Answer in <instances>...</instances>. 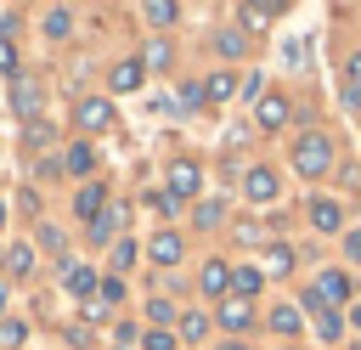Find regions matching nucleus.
Masks as SVG:
<instances>
[{
  "mask_svg": "<svg viewBox=\"0 0 361 350\" xmlns=\"http://www.w3.org/2000/svg\"><path fill=\"white\" fill-rule=\"evenodd\" d=\"M293 169H299L305 181H322V175L333 169V141H327V135H316V130H310V135H299V141H293Z\"/></svg>",
  "mask_w": 361,
  "mask_h": 350,
  "instance_id": "obj_1",
  "label": "nucleus"
},
{
  "mask_svg": "<svg viewBox=\"0 0 361 350\" xmlns=\"http://www.w3.org/2000/svg\"><path fill=\"white\" fill-rule=\"evenodd\" d=\"M276 192H282V175L271 164H248L243 169V198L248 203H276Z\"/></svg>",
  "mask_w": 361,
  "mask_h": 350,
  "instance_id": "obj_2",
  "label": "nucleus"
},
{
  "mask_svg": "<svg viewBox=\"0 0 361 350\" xmlns=\"http://www.w3.org/2000/svg\"><path fill=\"white\" fill-rule=\"evenodd\" d=\"M197 192H203V169L192 158H175L169 164V198L180 203V198H197Z\"/></svg>",
  "mask_w": 361,
  "mask_h": 350,
  "instance_id": "obj_3",
  "label": "nucleus"
},
{
  "mask_svg": "<svg viewBox=\"0 0 361 350\" xmlns=\"http://www.w3.org/2000/svg\"><path fill=\"white\" fill-rule=\"evenodd\" d=\"M113 119H118V113H113V102H107V96H85V102H79V130H90V135H96V130H107Z\"/></svg>",
  "mask_w": 361,
  "mask_h": 350,
  "instance_id": "obj_4",
  "label": "nucleus"
},
{
  "mask_svg": "<svg viewBox=\"0 0 361 350\" xmlns=\"http://www.w3.org/2000/svg\"><path fill=\"white\" fill-rule=\"evenodd\" d=\"M39 102H45L39 79H28V73H23V79H11V107H17V113H28V119H34V113H39Z\"/></svg>",
  "mask_w": 361,
  "mask_h": 350,
  "instance_id": "obj_5",
  "label": "nucleus"
},
{
  "mask_svg": "<svg viewBox=\"0 0 361 350\" xmlns=\"http://www.w3.org/2000/svg\"><path fill=\"white\" fill-rule=\"evenodd\" d=\"M310 226L316 231H344V203L338 198H316L310 203Z\"/></svg>",
  "mask_w": 361,
  "mask_h": 350,
  "instance_id": "obj_6",
  "label": "nucleus"
},
{
  "mask_svg": "<svg viewBox=\"0 0 361 350\" xmlns=\"http://www.w3.org/2000/svg\"><path fill=\"white\" fill-rule=\"evenodd\" d=\"M316 299H322L327 310L344 305V299H350V277H344V271H322V277H316Z\"/></svg>",
  "mask_w": 361,
  "mask_h": 350,
  "instance_id": "obj_7",
  "label": "nucleus"
},
{
  "mask_svg": "<svg viewBox=\"0 0 361 350\" xmlns=\"http://www.w3.org/2000/svg\"><path fill=\"white\" fill-rule=\"evenodd\" d=\"M248 322H254V305H248V299H220V327H226L231 339H243Z\"/></svg>",
  "mask_w": 361,
  "mask_h": 350,
  "instance_id": "obj_8",
  "label": "nucleus"
},
{
  "mask_svg": "<svg viewBox=\"0 0 361 350\" xmlns=\"http://www.w3.org/2000/svg\"><path fill=\"white\" fill-rule=\"evenodd\" d=\"M288 113H293V107H288V96H259V107H254V119H259L265 130H282V124H288Z\"/></svg>",
  "mask_w": 361,
  "mask_h": 350,
  "instance_id": "obj_9",
  "label": "nucleus"
},
{
  "mask_svg": "<svg viewBox=\"0 0 361 350\" xmlns=\"http://www.w3.org/2000/svg\"><path fill=\"white\" fill-rule=\"evenodd\" d=\"M118 231H124V209H118V203L90 220V237H96V243H118Z\"/></svg>",
  "mask_w": 361,
  "mask_h": 350,
  "instance_id": "obj_10",
  "label": "nucleus"
},
{
  "mask_svg": "<svg viewBox=\"0 0 361 350\" xmlns=\"http://www.w3.org/2000/svg\"><path fill=\"white\" fill-rule=\"evenodd\" d=\"M147 260H152V265H175V260H180V237H175V231H152Z\"/></svg>",
  "mask_w": 361,
  "mask_h": 350,
  "instance_id": "obj_11",
  "label": "nucleus"
},
{
  "mask_svg": "<svg viewBox=\"0 0 361 350\" xmlns=\"http://www.w3.org/2000/svg\"><path fill=\"white\" fill-rule=\"evenodd\" d=\"M62 282H68V294H79V299H96V288H102V282H96V271L68 265V260H62Z\"/></svg>",
  "mask_w": 361,
  "mask_h": 350,
  "instance_id": "obj_12",
  "label": "nucleus"
},
{
  "mask_svg": "<svg viewBox=\"0 0 361 350\" xmlns=\"http://www.w3.org/2000/svg\"><path fill=\"white\" fill-rule=\"evenodd\" d=\"M259 288H265V271L259 265H237L231 271V299H254Z\"/></svg>",
  "mask_w": 361,
  "mask_h": 350,
  "instance_id": "obj_13",
  "label": "nucleus"
},
{
  "mask_svg": "<svg viewBox=\"0 0 361 350\" xmlns=\"http://www.w3.org/2000/svg\"><path fill=\"white\" fill-rule=\"evenodd\" d=\"M62 169H68V175H90V169H96V152H90V141H73V147L62 152Z\"/></svg>",
  "mask_w": 361,
  "mask_h": 350,
  "instance_id": "obj_14",
  "label": "nucleus"
},
{
  "mask_svg": "<svg viewBox=\"0 0 361 350\" xmlns=\"http://www.w3.org/2000/svg\"><path fill=\"white\" fill-rule=\"evenodd\" d=\"M203 294H214V299H231V271H226L220 260H209V265H203Z\"/></svg>",
  "mask_w": 361,
  "mask_h": 350,
  "instance_id": "obj_15",
  "label": "nucleus"
},
{
  "mask_svg": "<svg viewBox=\"0 0 361 350\" xmlns=\"http://www.w3.org/2000/svg\"><path fill=\"white\" fill-rule=\"evenodd\" d=\"M141 73H147L141 62H118V68L107 73V79H113V96H124V90H141Z\"/></svg>",
  "mask_w": 361,
  "mask_h": 350,
  "instance_id": "obj_16",
  "label": "nucleus"
},
{
  "mask_svg": "<svg viewBox=\"0 0 361 350\" xmlns=\"http://www.w3.org/2000/svg\"><path fill=\"white\" fill-rule=\"evenodd\" d=\"M237 90H243V79H237V73H209V85H203V96H209V102H231Z\"/></svg>",
  "mask_w": 361,
  "mask_h": 350,
  "instance_id": "obj_17",
  "label": "nucleus"
},
{
  "mask_svg": "<svg viewBox=\"0 0 361 350\" xmlns=\"http://www.w3.org/2000/svg\"><path fill=\"white\" fill-rule=\"evenodd\" d=\"M73 215H79V220H96V215H102V186H96V181H90V186H79Z\"/></svg>",
  "mask_w": 361,
  "mask_h": 350,
  "instance_id": "obj_18",
  "label": "nucleus"
},
{
  "mask_svg": "<svg viewBox=\"0 0 361 350\" xmlns=\"http://www.w3.org/2000/svg\"><path fill=\"white\" fill-rule=\"evenodd\" d=\"M271 327H276V333H299V327H305V305H276V310H271Z\"/></svg>",
  "mask_w": 361,
  "mask_h": 350,
  "instance_id": "obj_19",
  "label": "nucleus"
},
{
  "mask_svg": "<svg viewBox=\"0 0 361 350\" xmlns=\"http://www.w3.org/2000/svg\"><path fill=\"white\" fill-rule=\"evenodd\" d=\"M214 51H220V56H243V51H248V34H243V28H220V34H214Z\"/></svg>",
  "mask_w": 361,
  "mask_h": 350,
  "instance_id": "obj_20",
  "label": "nucleus"
},
{
  "mask_svg": "<svg viewBox=\"0 0 361 350\" xmlns=\"http://www.w3.org/2000/svg\"><path fill=\"white\" fill-rule=\"evenodd\" d=\"M203 333H209V316H203V310H186V316H180V333H175V339H180V344H197Z\"/></svg>",
  "mask_w": 361,
  "mask_h": 350,
  "instance_id": "obj_21",
  "label": "nucleus"
},
{
  "mask_svg": "<svg viewBox=\"0 0 361 350\" xmlns=\"http://www.w3.org/2000/svg\"><path fill=\"white\" fill-rule=\"evenodd\" d=\"M45 34H51V40H68V34H73V11L51 6V11H45Z\"/></svg>",
  "mask_w": 361,
  "mask_h": 350,
  "instance_id": "obj_22",
  "label": "nucleus"
},
{
  "mask_svg": "<svg viewBox=\"0 0 361 350\" xmlns=\"http://www.w3.org/2000/svg\"><path fill=\"white\" fill-rule=\"evenodd\" d=\"M141 17H147V23H152V28H169V23H175V17H180V11H175V6H169V0H152V6H141Z\"/></svg>",
  "mask_w": 361,
  "mask_h": 350,
  "instance_id": "obj_23",
  "label": "nucleus"
},
{
  "mask_svg": "<svg viewBox=\"0 0 361 350\" xmlns=\"http://www.w3.org/2000/svg\"><path fill=\"white\" fill-rule=\"evenodd\" d=\"M6 271H11V277H28V271H34V248H28V243H23V248H6Z\"/></svg>",
  "mask_w": 361,
  "mask_h": 350,
  "instance_id": "obj_24",
  "label": "nucleus"
},
{
  "mask_svg": "<svg viewBox=\"0 0 361 350\" xmlns=\"http://www.w3.org/2000/svg\"><path fill=\"white\" fill-rule=\"evenodd\" d=\"M288 265H293V248H288V243H271V248H265V271H271V277H282Z\"/></svg>",
  "mask_w": 361,
  "mask_h": 350,
  "instance_id": "obj_25",
  "label": "nucleus"
},
{
  "mask_svg": "<svg viewBox=\"0 0 361 350\" xmlns=\"http://www.w3.org/2000/svg\"><path fill=\"white\" fill-rule=\"evenodd\" d=\"M23 339H28V327H23L17 316H0V350H17Z\"/></svg>",
  "mask_w": 361,
  "mask_h": 350,
  "instance_id": "obj_26",
  "label": "nucleus"
},
{
  "mask_svg": "<svg viewBox=\"0 0 361 350\" xmlns=\"http://www.w3.org/2000/svg\"><path fill=\"white\" fill-rule=\"evenodd\" d=\"M147 316H152V327H164V322H169V316H175V305H169V299H158V294H152V299H147Z\"/></svg>",
  "mask_w": 361,
  "mask_h": 350,
  "instance_id": "obj_27",
  "label": "nucleus"
},
{
  "mask_svg": "<svg viewBox=\"0 0 361 350\" xmlns=\"http://www.w3.org/2000/svg\"><path fill=\"white\" fill-rule=\"evenodd\" d=\"M175 344H180V339H175V333H164V327H152V333L141 339V350H175Z\"/></svg>",
  "mask_w": 361,
  "mask_h": 350,
  "instance_id": "obj_28",
  "label": "nucleus"
},
{
  "mask_svg": "<svg viewBox=\"0 0 361 350\" xmlns=\"http://www.w3.org/2000/svg\"><path fill=\"white\" fill-rule=\"evenodd\" d=\"M282 17V6H243V23H271Z\"/></svg>",
  "mask_w": 361,
  "mask_h": 350,
  "instance_id": "obj_29",
  "label": "nucleus"
},
{
  "mask_svg": "<svg viewBox=\"0 0 361 350\" xmlns=\"http://www.w3.org/2000/svg\"><path fill=\"white\" fill-rule=\"evenodd\" d=\"M130 260H135V243H130V237H118V243H113V271H124Z\"/></svg>",
  "mask_w": 361,
  "mask_h": 350,
  "instance_id": "obj_30",
  "label": "nucleus"
},
{
  "mask_svg": "<svg viewBox=\"0 0 361 350\" xmlns=\"http://www.w3.org/2000/svg\"><path fill=\"white\" fill-rule=\"evenodd\" d=\"M147 209H158V215H175V198H169V186H164V192H147Z\"/></svg>",
  "mask_w": 361,
  "mask_h": 350,
  "instance_id": "obj_31",
  "label": "nucleus"
},
{
  "mask_svg": "<svg viewBox=\"0 0 361 350\" xmlns=\"http://www.w3.org/2000/svg\"><path fill=\"white\" fill-rule=\"evenodd\" d=\"M164 62H169V45L152 40V45H147V68H164Z\"/></svg>",
  "mask_w": 361,
  "mask_h": 350,
  "instance_id": "obj_32",
  "label": "nucleus"
},
{
  "mask_svg": "<svg viewBox=\"0 0 361 350\" xmlns=\"http://www.w3.org/2000/svg\"><path fill=\"white\" fill-rule=\"evenodd\" d=\"M0 73H17V51H11L6 34H0Z\"/></svg>",
  "mask_w": 361,
  "mask_h": 350,
  "instance_id": "obj_33",
  "label": "nucleus"
},
{
  "mask_svg": "<svg viewBox=\"0 0 361 350\" xmlns=\"http://www.w3.org/2000/svg\"><path fill=\"white\" fill-rule=\"evenodd\" d=\"M96 294H102V299H124V282H118V277H102V288H96Z\"/></svg>",
  "mask_w": 361,
  "mask_h": 350,
  "instance_id": "obj_34",
  "label": "nucleus"
},
{
  "mask_svg": "<svg viewBox=\"0 0 361 350\" xmlns=\"http://www.w3.org/2000/svg\"><path fill=\"white\" fill-rule=\"evenodd\" d=\"M85 316H90V322H107V299H102V294H96V299H85Z\"/></svg>",
  "mask_w": 361,
  "mask_h": 350,
  "instance_id": "obj_35",
  "label": "nucleus"
},
{
  "mask_svg": "<svg viewBox=\"0 0 361 350\" xmlns=\"http://www.w3.org/2000/svg\"><path fill=\"white\" fill-rule=\"evenodd\" d=\"M344 248H350V260H361V231H350V237H344Z\"/></svg>",
  "mask_w": 361,
  "mask_h": 350,
  "instance_id": "obj_36",
  "label": "nucleus"
},
{
  "mask_svg": "<svg viewBox=\"0 0 361 350\" xmlns=\"http://www.w3.org/2000/svg\"><path fill=\"white\" fill-rule=\"evenodd\" d=\"M350 85H361V51L350 56Z\"/></svg>",
  "mask_w": 361,
  "mask_h": 350,
  "instance_id": "obj_37",
  "label": "nucleus"
},
{
  "mask_svg": "<svg viewBox=\"0 0 361 350\" xmlns=\"http://www.w3.org/2000/svg\"><path fill=\"white\" fill-rule=\"evenodd\" d=\"M220 350H254V344H248V339H226Z\"/></svg>",
  "mask_w": 361,
  "mask_h": 350,
  "instance_id": "obj_38",
  "label": "nucleus"
},
{
  "mask_svg": "<svg viewBox=\"0 0 361 350\" xmlns=\"http://www.w3.org/2000/svg\"><path fill=\"white\" fill-rule=\"evenodd\" d=\"M6 299H11V288H6V282H0V310H6Z\"/></svg>",
  "mask_w": 361,
  "mask_h": 350,
  "instance_id": "obj_39",
  "label": "nucleus"
},
{
  "mask_svg": "<svg viewBox=\"0 0 361 350\" xmlns=\"http://www.w3.org/2000/svg\"><path fill=\"white\" fill-rule=\"evenodd\" d=\"M350 322H355V327H361V305H355V310H350Z\"/></svg>",
  "mask_w": 361,
  "mask_h": 350,
  "instance_id": "obj_40",
  "label": "nucleus"
},
{
  "mask_svg": "<svg viewBox=\"0 0 361 350\" xmlns=\"http://www.w3.org/2000/svg\"><path fill=\"white\" fill-rule=\"evenodd\" d=\"M0 220H6V198H0Z\"/></svg>",
  "mask_w": 361,
  "mask_h": 350,
  "instance_id": "obj_41",
  "label": "nucleus"
},
{
  "mask_svg": "<svg viewBox=\"0 0 361 350\" xmlns=\"http://www.w3.org/2000/svg\"><path fill=\"white\" fill-rule=\"evenodd\" d=\"M0 265H6V248H0Z\"/></svg>",
  "mask_w": 361,
  "mask_h": 350,
  "instance_id": "obj_42",
  "label": "nucleus"
},
{
  "mask_svg": "<svg viewBox=\"0 0 361 350\" xmlns=\"http://www.w3.org/2000/svg\"><path fill=\"white\" fill-rule=\"evenodd\" d=\"M355 350H361V344H355Z\"/></svg>",
  "mask_w": 361,
  "mask_h": 350,
  "instance_id": "obj_43",
  "label": "nucleus"
}]
</instances>
